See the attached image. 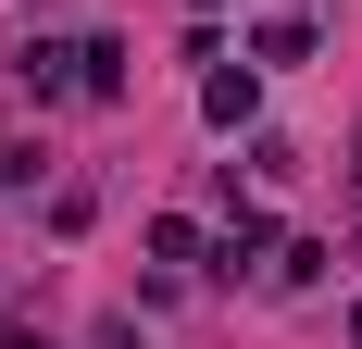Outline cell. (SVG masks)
I'll list each match as a JSON object with an SVG mask.
<instances>
[{
  "label": "cell",
  "instance_id": "277c9868",
  "mask_svg": "<svg viewBox=\"0 0 362 349\" xmlns=\"http://www.w3.org/2000/svg\"><path fill=\"white\" fill-rule=\"evenodd\" d=\"M250 50H262V63H313V25H300V13H275V25H262Z\"/></svg>",
  "mask_w": 362,
  "mask_h": 349
},
{
  "label": "cell",
  "instance_id": "3957f363",
  "mask_svg": "<svg viewBox=\"0 0 362 349\" xmlns=\"http://www.w3.org/2000/svg\"><path fill=\"white\" fill-rule=\"evenodd\" d=\"M75 88L88 100H125V37H75Z\"/></svg>",
  "mask_w": 362,
  "mask_h": 349
},
{
  "label": "cell",
  "instance_id": "6da1fadb",
  "mask_svg": "<svg viewBox=\"0 0 362 349\" xmlns=\"http://www.w3.org/2000/svg\"><path fill=\"white\" fill-rule=\"evenodd\" d=\"M13 75H25V100H63V88H75V50H63V37H25Z\"/></svg>",
  "mask_w": 362,
  "mask_h": 349
},
{
  "label": "cell",
  "instance_id": "7a4b0ae2",
  "mask_svg": "<svg viewBox=\"0 0 362 349\" xmlns=\"http://www.w3.org/2000/svg\"><path fill=\"white\" fill-rule=\"evenodd\" d=\"M250 100H262L250 63H213V75H200V112H213V125H250Z\"/></svg>",
  "mask_w": 362,
  "mask_h": 349
},
{
  "label": "cell",
  "instance_id": "52a82bcc",
  "mask_svg": "<svg viewBox=\"0 0 362 349\" xmlns=\"http://www.w3.org/2000/svg\"><path fill=\"white\" fill-rule=\"evenodd\" d=\"M200 13H213V0H200Z\"/></svg>",
  "mask_w": 362,
  "mask_h": 349
},
{
  "label": "cell",
  "instance_id": "5b68a950",
  "mask_svg": "<svg viewBox=\"0 0 362 349\" xmlns=\"http://www.w3.org/2000/svg\"><path fill=\"white\" fill-rule=\"evenodd\" d=\"M25 174H37V150H25V138H0V187H25Z\"/></svg>",
  "mask_w": 362,
  "mask_h": 349
},
{
  "label": "cell",
  "instance_id": "8992f818",
  "mask_svg": "<svg viewBox=\"0 0 362 349\" xmlns=\"http://www.w3.org/2000/svg\"><path fill=\"white\" fill-rule=\"evenodd\" d=\"M13 349H37V337H13Z\"/></svg>",
  "mask_w": 362,
  "mask_h": 349
}]
</instances>
